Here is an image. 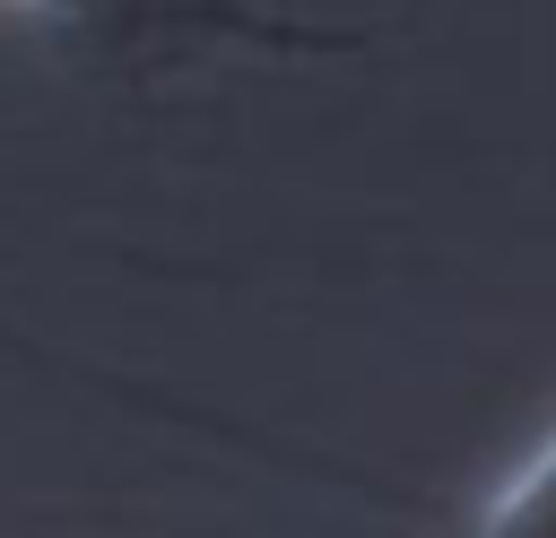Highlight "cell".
Returning a JSON list of instances; mask_svg holds the SVG:
<instances>
[{"label": "cell", "instance_id": "6da1fadb", "mask_svg": "<svg viewBox=\"0 0 556 538\" xmlns=\"http://www.w3.org/2000/svg\"><path fill=\"white\" fill-rule=\"evenodd\" d=\"M486 538H556V451L495 503V521H486Z\"/></svg>", "mask_w": 556, "mask_h": 538}]
</instances>
